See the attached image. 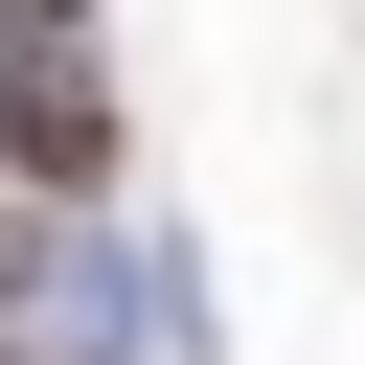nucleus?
<instances>
[{
	"label": "nucleus",
	"instance_id": "f257e3e1",
	"mask_svg": "<svg viewBox=\"0 0 365 365\" xmlns=\"http://www.w3.org/2000/svg\"><path fill=\"white\" fill-rule=\"evenodd\" d=\"M0 182H23V205H91V182H114V91H91L68 46L0 68Z\"/></svg>",
	"mask_w": 365,
	"mask_h": 365
},
{
	"label": "nucleus",
	"instance_id": "f03ea898",
	"mask_svg": "<svg viewBox=\"0 0 365 365\" xmlns=\"http://www.w3.org/2000/svg\"><path fill=\"white\" fill-rule=\"evenodd\" d=\"M0 46H68V0H0Z\"/></svg>",
	"mask_w": 365,
	"mask_h": 365
},
{
	"label": "nucleus",
	"instance_id": "7ed1b4c3",
	"mask_svg": "<svg viewBox=\"0 0 365 365\" xmlns=\"http://www.w3.org/2000/svg\"><path fill=\"white\" fill-rule=\"evenodd\" d=\"M0 365H23V342H0Z\"/></svg>",
	"mask_w": 365,
	"mask_h": 365
}]
</instances>
